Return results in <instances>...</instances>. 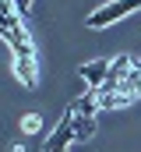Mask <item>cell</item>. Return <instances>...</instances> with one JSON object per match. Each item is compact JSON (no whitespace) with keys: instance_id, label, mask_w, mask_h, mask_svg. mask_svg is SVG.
Segmentation results:
<instances>
[{"instance_id":"obj_1","label":"cell","mask_w":141,"mask_h":152,"mask_svg":"<svg viewBox=\"0 0 141 152\" xmlns=\"http://www.w3.org/2000/svg\"><path fill=\"white\" fill-rule=\"evenodd\" d=\"M138 7H141V0H113V4H102L99 11H92V14L85 18V28H92V32H99V28H109V25H116L120 18L134 14Z\"/></svg>"},{"instance_id":"obj_2","label":"cell","mask_w":141,"mask_h":152,"mask_svg":"<svg viewBox=\"0 0 141 152\" xmlns=\"http://www.w3.org/2000/svg\"><path fill=\"white\" fill-rule=\"evenodd\" d=\"M14 57V78L25 85V88H35L39 85V60H35V46L32 42H21L11 50Z\"/></svg>"},{"instance_id":"obj_3","label":"cell","mask_w":141,"mask_h":152,"mask_svg":"<svg viewBox=\"0 0 141 152\" xmlns=\"http://www.w3.org/2000/svg\"><path fill=\"white\" fill-rule=\"evenodd\" d=\"M70 145H74V113L64 110L60 124H57V127L49 131V138L42 142V152H70Z\"/></svg>"},{"instance_id":"obj_4","label":"cell","mask_w":141,"mask_h":152,"mask_svg":"<svg viewBox=\"0 0 141 152\" xmlns=\"http://www.w3.org/2000/svg\"><path fill=\"white\" fill-rule=\"evenodd\" d=\"M109 64H113V60H102V57H99V60H88V64L78 67L81 78H85V85H88V92H99V88H102V81L109 78Z\"/></svg>"},{"instance_id":"obj_5","label":"cell","mask_w":141,"mask_h":152,"mask_svg":"<svg viewBox=\"0 0 141 152\" xmlns=\"http://www.w3.org/2000/svg\"><path fill=\"white\" fill-rule=\"evenodd\" d=\"M99 96V110H124V106H131L138 96L134 92H124V88H116V92H95Z\"/></svg>"},{"instance_id":"obj_6","label":"cell","mask_w":141,"mask_h":152,"mask_svg":"<svg viewBox=\"0 0 141 152\" xmlns=\"http://www.w3.org/2000/svg\"><path fill=\"white\" fill-rule=\"evenodd\" d=\"M67 110H70L74 117H99V113H102V110H99V96H95V92H85V96H78V99L70 103Z\"/></svg>"},{"instance_id":"obj_7","label":"cell","mask_w":141,"mask_h":152,"mask_svg":"<svg viewBox=\"0 0 141 152\" xmlns=\"http://www.w3.org/2000/svg\"><path fill=\"white\" fill-rule=\"evenodd\" d=\"M95 131H99L95 117H74V145H78V142H92Z\"/></svg>"},{"instance_id":"obj_8","label":"cell","mask_w":141,"mask_h":152,"mask_svg":"<svg viewBox=\"0 0 141 152\" xmlns=\"http://www.w3.org/2000/svg\"><path fill=\"white\" fill-rule=\"evenodd\" d=\"M39 127H42V120H39V113H25V117H21V131H25V134H35Z\"/></svg>"},{"instance_id":"obj_9","label":"cell","mask_w":141,"mask_h":152,"mask_svg":"<svg viewBox=\"0 0 141 152\" xmlns=\"http://www.w3.org/2000/svg\"><path fill=\"white\" fill-rule=\"evenodd\" d=\"M14 7H18V14H25V18H28V7H32V0H14Z\"/></svg>"},{"instance_id":"obj_10","label":"cell","mask_w":141,"mask_h":152,"mask_svg":"<svg viewBox=\"0 0 141 152\" xmlns=\"http://www.w3.org/2000/svg\"><path fill=\"white\" fill-rule=\"evenodd\" d=\"M134 71H141V57H134Z\"/></svg>"},{"instance_id":"obj_11","label":"cell","mask_w":141,"mask_h":152,"mask_svg":"<svg viewBox=\"0 0 141 152\" xmlns=\"http://www.w3.org/2000/svg\"><path fill=\"white\" fill-rule=\"evenodd\" d=\"M138 96H141V88H138Z\"/></svg>"}]
</instances>
